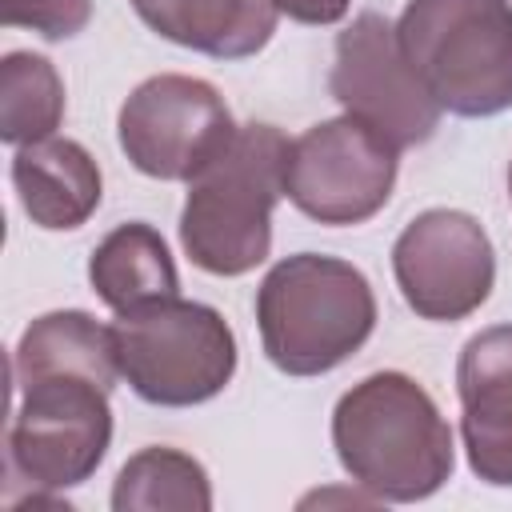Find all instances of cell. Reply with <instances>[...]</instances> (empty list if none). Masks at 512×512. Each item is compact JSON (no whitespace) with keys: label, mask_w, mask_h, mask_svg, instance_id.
<instances>
[{"label":"cell","mask_w":512,"mask_h":512,"mask_svg":"<svg viewBox=\"0 0 512 512\" xmlns=\"http://www.w3.org/2000/svg\"><path fill=\"white\" fill-rule=\"evenodd\" d=\"M88 280L112 312H132L140 304L180 296V276L168 256V244L144 220L120 224L96 244L88 260Z\"/></svg>","instance_id":"cell-14"},{"label":"cell","mask_w":512,"mask_h":512,"mask_svg":"<svg viewBox=\"0 0 512 512\" xmlns=\"http://www.w3.org/2000/svg\"><path fill=\"white\" fill-rule=\"evenodd\" d=\"M328 88L348 116L364 120L396 152L432 140L444 112L408 64L396 28L380 12H360L336 36Z\"/></svg>","instance_id":"cell-9"},{"label":"cell","mask_w":512,"mask_h":512,"mask_svg":"<svg viewBox=\"0 0 512 512\" xmlns=\"http://www.w3.org/2000/svg\"><path fill=\"white\" fill-rule=\"evenodd\" d=\"M136 16L164 40L216 56H256L280 20L276 0H132Z\"/></svg>","instance_id":"cell-13"},{"label":"cell","mask_w":512,"mask_h":512,"mask_svg":"<svg viewBox=\"0 0 512 512\" xmlns=\"http://www.w3.org/2000/svg\"><path fill=\"white\" fill-rule=\"evenodd\" d=\"M64 120V80L36 52H8L0 64V140L36 144Z\"/></svg>","instance_id":"cell-16"},{"label":"cell","mask_w":512,"mask_h":512,"mask_svg":"<svg viewBox=\"0 0 512 512\" xmlns=\"http://www.w3.org/2000/svg\"><path fill=\"white\" fill-rule=\"evenodd\" d=\"M12 188L32 224L48 232L80 228L100 208V168L76 140H36L12 156Z\"/></svg>","instance_id":"cell-12"},{"label":"cell","mask_w":512,"mask_h":512,"mask_svg":"<svg viewBox=\"0 0 512 512\" xmlns=\"http://www.w3.org/2000/svg\"><path fill=\"white\" fill-rule=\"evenodd\" d=\"M92 20V0H0L4 28H32L44 40H68Z\"/></svg>","instance_id":"cell-17"},{"label":"cell","mask_w":512,"mask_h":512,"mask_svg":"<svg viewBox=\"0 0 512 512\" xmlns=\"http://www.w3.org/2000/svg\"><path fill=\"white\" fill-rule=\"evenodd\" d=\"M392 272L416 316L452 324L488 300L496 256L480 220L456 208H428L396 236Z\"/></svg>","instance_id":"cell-10"},{"label":"cell","mask_w":512,"mask_h":512,"mask_svg":"<svg viewBox=\"0 0 512 512\" xmlns=\"http://www.w3.org/2000/svg\"><path fill=\"white\" fill-rule=\"evenodd\" d=\"M396 184V148L356 116L312 124L288 140L284 196L316 224H364Z\"/></svg>","instance_id":"cell-7"},{"label":"cell","mask_w":512,"mask_h":512,"mask_svg":"<svg viewBox=\"0 0 512 512\" xmlns=\"http://www.w3.org/2000/svg\"><path fill=\"white\" fill-rule=\"evenodd\" d=\"M16 412L8 428V468L36 492L84 484L112 444V376L84 368L12 372Z\"/></svg>","instance_id":"cell-5"},{"label":"cell","mask_w":512,"mask_h":512,"mask_svg":"<svg viewBox=\"0 0 512 512\" xmlns=\"http://www.w3.org/2000/svg\"><path fill=\"white\" fill-rule=\"evenodd\" d=\"M276 4H280V12H288L300 24H336V20H344L352 0H276Z\"/></svg>","instance_id":"cell-18"},{"label":"cell","mask_w":512,"mask_h":512,"mask_svg":"<svg viewBox=\"0 0 512 512\" xmlns=\"http://www.w3.org/2000/svg\"><path fill=\"white\" fill-rule=\"evenodd\" d=\"M508 196H512V168H508Z\"/></svg>","instance_id":"cell-19"},{"label":"cell","mask_w":512,"mask_h":512,"mask_svg":"<svg viewBox=\"0 0 512 512\" xmlns=\"http://www.w3.org/2000/svg\"><path fill=\"white\" fill-rule=\"evenodd\" d=\"M396 36L444 112L512 108V0H408Z\"/></svg>","instance_id":"cell-4"},{"label":"cell","mask_w":512,"mask_h":512,"mask_svg":"<svg viewBox=\"0 0 512 512\" xmlns=\"http://www.w3.org/2000/svg\"><path fill=\"white\" fill-rule=\"evenodd\" d=\"M332 448L372 500L396 504L432 496L456 464L448 420L404 372L364 376L336 400Z\"/></svg>","instance_id":"cell-1"},{"label":"cell","mask_w":512,"mask_h":512,"mask_svg":"<svg viewBox=\"0 0 512 512\" xmlns=\"http://www.w3.org/2000/svg\"><path fill=\"white\" fill-rule=\"evenodd\" d=\"M116 512H208L212 484L200 460L176 448H140L116 476L112 488Z\"/></svg>","instance_id":"cell-15"},{"label":"cell","mask_w":512,"mask_h":512,"mask_svg":"<svg viewBox=\"0 0 512 512\" xmlns=\"http://www.w3.org/2000/svg\"><path fill=\"white\" fill-rule=\"evenodd\" d=\"M288 140L276 124H244L232 144L188 180L180 244L212 276H244L268 260L272 208L284 196Z\"/></svg>","instance_id":"cell-2"},{"label":"cell","mask_w":512,"mask_h":512,"mask_svg":"<svg viewBox=\"0 0 512 512\" xmlns=\"http://www.w3.org/2000/svg\"><path fill=\"white\" fill-rule=\"evenodd\" d=\"M120 148L152 180H192L236 136L232 112L208 80L164 72L144 80L120 108Z\"/></svg>","instance_id":"cell-8"},{"label":"cell","mask_w":512,"mask_h":512,"mask_svg":"<svg viewBox=\"0 0 512 512\" xmlns=\"http://www.w3.org/2000/svg\"><path fill=\"white\" fill-rule=\"evenodd\" d=\"M112 344L128 388L160 408L204 404L224 392L236 372V336L228 320L180 296L116 312Z\"/></svg>","instance_id":"cell-6"},{"label":"cell","mask_w":512,"mask_h":512,"mask_svg":"<svg viewBox=\"0 0 512 512\" xmlns=\"http://www.w3.org/2000/svg\"><path fill=\"white\" fill-rule=\"evenodd\" d=\"M256 324L280 372L320 376L364 348L376 328V296L348 260L296 252L260 280Z\"/></svg>","instance_id":"cell-3"},{"label":"cell","mask_w":512,"mask_h":512,"mask_svg":"<svg viewBox=\"0 0 512 512\" xmlns=\"http://www.w3.org/2000/svg\"><path fill=\"white\" fill-rule=\"evenodd\" d=\"M456 392L468 468L484 484L512 488V324H492L464 344Z\"/></svg>","instance_id":"cell-11"}]
</instances>
